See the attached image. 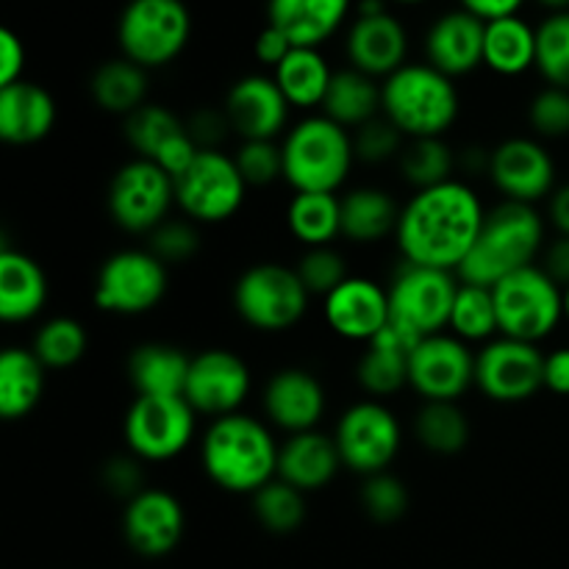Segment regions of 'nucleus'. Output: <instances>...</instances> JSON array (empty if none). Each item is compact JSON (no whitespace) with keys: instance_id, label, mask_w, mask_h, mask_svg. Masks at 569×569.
Segmentation results:
<instances>
[{"instance_id":"39448f33","label":"nucleus","mask_w":569,"mask_h":569,"mask_svg":"<svg viewBox=\"0 0 569 569\" xmlns=\"http://www.w3.org/2000/svg\"><path fill=\"white\" fill-rule=\"evenodd\" d=\"M283 181L295 192L337 194L356 161L353 133L326 114L303 117L281 142Z\"/></svg>"},{"instance_id":"423d86ee","label":"nucleus","mask_w":569,"mask_h":569,"mask_svg":"<svg viewBox=\"0 0 569 569\" xmlns=\"http://www.w3.org/2000/svg\"><path fill=\"white\" fill-rule=\"evenodd\" d=\"M192 14L183 0H128L117 22V42L126 59L144 70H161L187 50Z\"/></svg>"},{"instance_id":"79ce46f5","label":"nucleus","mask_w":569,"mask_h":569,"mask_svg":"<svg viewBox=\"0 0 569 569\" xmlns=\"http://www.w3.org/2000/svg\"><path fill=\"white\" fill-rule=\"evenodd\" d=\"M87 328L76 317H50L39 326L31 350L48 370H70L87 356Z\"/></svg>"},{"instance_id":"9b49d317","label":"nucleus","mask_w":569,"mask_h":569,"mask_svg":"<svg viewBox=\"0 0 569 569\" xmlns=\"http://www.w3.org/2000/svg\"><path fill=\"white\" fill-rule=\"evenodd\" d=\"M170 289L164 261L148 248L117 250L100 264L94 278V306L106 315L139 317L153 311Z\"/></svg>"},{"instance_id":"5fc2aeb1","label":"nucleus","mask_w":569,"mask_h":569,"mask_svg":"<svg viewBox=\"0 0 569 569\" xmlns=\"http://www.w3.org/2000/svg\"><path fill=\"white\" fill-rule=\"evenodd\" d=\"M26 72V44L11 28L0 31V89L22 81Z\"/></svg>"},{"instance_id":"e2e57ef3","label":"nucleus","mask_w":569,"mask_h":569,"mask_svg":"<svg viewBox=\"0 0 569 569\" xmlns=\"http://www.w3.org/2000/svg\"><path fill=\"white\" fill-rule=\"evenodd\" d=\"M389 3H400V6H420V3H426V0H389Z\"/></svg>"},{"instance_id":"cd10ccee","label":"nucleus","mask_w":569,"mask_h":569,"mask_svg":"<svg viewBox=\"0 0 569 569\" xmlns=\"http://www.w3.org/2000/svg\"><path fill=\"white\" fill-rule=\"evenodd\" d=\"M50 287L42 264L22 250L0 248V317L9 326H22L42 315Z\"/></svg>"},{"instance_id":"4d7b16f0","label":"nucleus","mask_w":569,"mask_h":569,"mask_svg":"<svg viewBox=\"0 0 569 569\" xmlns=\"http://www.w3.org/2000/svg\"><path fill=\"white\" fill-rule=\"evenodd\" d=\"M522 3L526 0H459V9L470 11V14H476L483 22H492L520 14Z\"/></svg>"},{"instance_id":"58836bf2","label":"nucleus","mask_w":569,"mask_h":569,"mask_svg":"<svg viewBox=\"0 0 569 569\" xmlns=\"http://www.w3.org/2000/svg\"><path fill=\"white\" fill-rule=\"evenodd\" d=\"M398 167L406 183H411L415 192H420V189H431L439 187V183L453 181V172L459 170V156L445 142V137L409 139L403 153H400Z\"/></svg>"},{"instance_id":"0e129e2a","label":"nucleus","mask_w":569,"mask_h":569,"mask_svg":"<svg viewBox=\"0 0 569 569\" xmlns=\"http://www.w3.org/2000/svg\"><path fill=\"white\" fill-rule=\"evenodd\" d=\"M565 320L569 322V287H565Z\"/></svg>"},{"instance_id":"bf43d9fd","label":"nucleus","mask_w":569,"mask_h":569,"mask_svg":"<svg viewBox=\"0 0 569 569\" xmlns=\"http://www.w3.org/2000/svg\"><path fill=\"white\" fill-rule=\"evenodd\" d=\"M542 270L548 272L561 289L569 287V237H556L553 242L545 248Z\"/></svg>"},{"instance_id":"c03bdc74","label":"nucleus","mask_w":569,"mask_h":569,"mask_svg":"<svg viewBox=\"0 0 569 569\" xmlns=\"http://www.w3.org/2000/svg\"><path fill=\"white\" fill-rule=\"evenodd\" d=\"M537 72L548 87L569 89V11H550L537 26Z\"/></svg>"},{"instance_id":"13d9d810","label":"nucleus","mask_w":569,"mask_h":569,"mask_svg":"<svg viewBox=\"0 0 569 569\" xmlns=\"http://www.w3.org/2000/svg\"><path fill=\"white\" fill-rule=\"evenodd\" d=\"M545 389L553 395H569V348H556L545 356Z\"/></svg>"},{"instance_id":"473e14b6","label":"nucleus","mask_w":569,"mask_h":569,"mask_svg":"<svg viewBox=\"0 0 569 569\" xmlns=\"http://www.w3.org/2000/svg\"><path fill=\"white\" fill-rule=\"evenodd\" d=\"M400 211L392 192L378 187H356L342 194V237L356 244H372L398 233Z\"/></svg>"},{"instance_id":"a19ab883","label":"nucleus","mask_w":569,"mask_h":569,"mask_svg":"<svg viewBox=\"0 0 569 569\" xmlns=\"http://www.w3.org/2000/svg\"><path fill=\"white\" fill-rule=\"evenodd\" d=\"M187 131V120L161 103H144L133 114L122 120V133L126 142L137 150L139 159L156 161V156L167 148V142Z\"/></svg>"},{"instance_id":"6ab92c4d","label":"nucleus","mask_w":569,"mask_h":569,"mask_svg":"<svg viewBox=\"0 0 569 569\" xmlns=\"http://www.w3.org/2000/svg\"><path fill=\"white\" fill-rule=\"evenodd\" d=\"M187 531L181 500L167 489H144L122 511V537L144 559L170 556Z\"/></svg>"},{"instance_id":"4be33fe9","label":"nucleus","mask_w":569,"mask_h":569,"mask_svg":"<svg viewBox=\"0 0 569 569\" xmlns=\"http://www.w3.org/2000/svg\"><path fill=\"white\" fill-rule=\"evenodd\" d=\"M322 317L337 337L367 345L392 320L389 292L372 278L350 276L322 300Z\"/></svg>"},{"instance_id":"f03ea898","label":"nucleus","mask_w":569,"mask_h":569,"mask_svg":"<svg viewBox=\"0 0 569 569\" xmlns=\"http://www.w3.org/2000/svg\"><path fill=\"white\" fill-rule=\"evenodd\" d=\"M278 448L267 422L237 411L209 422L200 439V465L222 492L253 498L278 478Z\"/></svg>"},{"instance_id":"a211bd4d","label":"nucleus","mask_w":569,"mask_h":569,"mask_svg":"<svg viewBox=\"0 0 569 569\" xmlns=\"http://www.w3.org/2000/svg\"><path fill=\"white\" fill-rule=\"evenodd\" d=\"M489 178L511 203L537 206L556 192V161L542 139L509 137L492 148Z\"/></svg>"},{"instance_id":"ea45409f","label":"nucleus","mask_w":569,"mask_h":569,"mask_svg":"<svg viewBox=\"0 0 569 569\" xmlns=\"http://www.w3.org/2000/svg\"><path fill=\"white\" fill-rule=\"evenodd\" d=\"M448 331L459 337L461 342H483L500 337L498 328V309H495V295L489 287H478V283H459L456 292L453 311H450Z\"/></svg>"},{"instance_id":"aec40b11","label":"nucleus","mask_w":569,"mask_h":569,"mask_svg":"<svg viewBox=\"0 0 569 569\" xmlns=\"http://www.w3.org/2000/svg\"><path fill=\"white\" fill-rule=\"evenodd\" d=\"M222 111L228 126L242 142L248 139H278L289 126V100L272 76L250 72L231 83Z\"/></svg>"},{"instance_id":"09e8293b","label":"nucleus","mask_w":569,"mask_h":569,"mask_svg":"<svg viewBox=\"0 0 569 569\" xmlns=\"http://www.w3.org/2000/svg\"><path fill=\"white\" fill-rule=\"evenodd\" d=\"M406 142H409L406 133L392 120H387L381 114L353 131L356 161H365V164H387V161L400 159Z\"/></svg>"},{"instance_id":"6e6552de","label":"nucleus","mask_w":569,"mask_h":569,"mask_svg":"<svg viewBox=\"0 0 569 569\" xmlns=\"http://www.w3.org/2000/svg\"><path fill=\"white\" fill-rule=\"evenodd\" d=\"M500 337L539 345L565 320V289L531 264L492 287Z\"/></svg>"},{"instance_id":"f3484780","label":"nucleus","mask_w":569,"mask_h":569,"mask_svg":"<svg viewBox=\"0 0 569 569\" xmlns=\"http://www.w3.org/2000/svg\"><path fill=\"white\" fill-rule=\"evenodd\" d=\"M250 387L253 376L248 361L233 350L211 348L192 356L183 398L198 415L217 420V417L237 415L248 400Z\"/></svg>"},{"instance_id":"2f4dec72","label":"nucleus","mask_w":569,"mask_h":569,"mask_svg":"<svg viewBox=\"0 0 569 569\" xmlns=\"http://www.w3.org/2000/svg\"><path fill=\"white\" fill-rule=\"evenodd\" d=\"M48 383V367L31 348H6L0 353V417L26 420L39 406Z\"/></svg>"},{"instance_id":"5701e85b","label":"nucleus","mask_w":569,"mask_h":569,"mask_svg":"<svg viewBox=\"0 0 569 569\" xmlns=\"http://www.w3.org/2000/svg\"><path fill=\"white\" fill-rule=\"evenodd\" d=\"M345 53L348 67L383 81L409 64V31L392 11L356 17L345 33Z\"/></svg>"},{"instance_id":"bb28decb","label":"nucleus","mask_w":569,"mask_h":569,"mask_svg":"<svg viewBox=\"0 0 569 569\" xmlns=\"http://www.w3.org/2000/svg\"><path fill=\"white\" fill-rule=\"evenodd\" d=\"M56 126V100L39 83L22 81L0 89V139L28 148L50 137Z\"/></svg>"},{"instance_id":"a18cd8bd","label":"nucleus","mask_w":569,"mask_h":569,"mask_svg":"<svg viewBox=\"0 0 569 569\" xmlns=\"http://www.w3.org/2000/svg\"><path fill=\"white\" fill-rule=\"evenodd\" d=\"M203 248V239H200L198 222H192L189 217H167L153 233H148V250L159 261L170 264H187Z\"/></svg>"},{"instance_id":"c85d7f7f","label":"nucleus","mask_w":569,"mask_h":569,"mask_svg":"<svg viewBox=\"0 0 569 569\" xmlns=\"http://www.w3.org/2000/svg\"><path fill=\"white\" fill-rule=\"evenodd\" d=\"M353 0H267V22L295 48H320L348 20Z\"/></svg>"},{"instance_id":"7ed1b4c3","label":"nucleus","mask_w":569,"mask_h":569,"mask_svg":"<svg viewBox=\"0 0 569 569\" xmlns=\"http://www.w3.org/2000/svg\"><path fill=\"white\" fill-rule=\"evenodd\" d=\"M545 248V220L533 206L503 200L487 211L481 233L456 276L467 283L489 287L526 270Z\"/></svg>"},{"instance_id":"7c9ffc66","label":"nucleus","mask_w":569,"mask_h":569,"mask_svg":"<svg viewBox=\"0 0 569 569\" xmlns=\"http://www.w3.org/2000/svg\"><path fill=\"white\" fill-rule=\"evenodd\" d=\"M320 114L353 133L356 128L367 126L383 114L381 81L356 70V67H342V70L333 72Z\"/></svg>"},{"instance_id":"37998d69","label":"nucleus","mask_w":569,"mask_h":569,"mask_svg":"<svg viewBox=\"0 0 569 569\" xmlns=\"http://www.w3.org/2000/svg\"><path fill=\"white\" fill-rule=\"evenodd\" d=\"M253 517L264 531L278 537L295 533L306 522V495L292 483L272 478L253 495Z\"/></svg>"},{"instance_id":"a878e982","label":"nucleus","mask_w":569,"mask_h":569,"mask_svg":"<svg viewBox=\"0 0 569 569\" xmlns=\"http://www.w3.org/2000/svg\"><path fill=\"white\" fill-rule=\"evenodd\" d=\"M417 342L420 339L411 337L409 331H403V328L389 320V326L372 342H367L365 353L356 365L359 387L372 400L392 398L400 389L409 387V353L415 350Z\"/></svg>"},{"instance_id":"4c0bfd02","label":"nucleus","mask_w":569,"mask_h":569,"mask_svg":"<svg viewBox=\"0 0 569 569\" xmlns=\"http://www.w3.org/2000/svg\"><path fill=\"white\" fill-rule=\"evenodd\" d=\"M415 437L426 450L437 456H456L470 445L472 426L459 403L422 400L415 415Z\"/></svg>"},{"instance_id":"b1692460","label":"nucleus","mask_w":569,"mask_h":569,"mask_svg":"<svg viewBox=\"0 0 569 569\" xmlns=\"http://www.w3.org/2000/svg\"><path fill=\"white\" fill-rule=\"evenodd\" d=\"M487 22L465 9L439 14L426 33V61L448 78H465L483 64Z\"/></svg>"},{"instance_id":"dca6fc26","label":"nucleus","mask_w":569,"mask_h":569,"mask_svg":"<svg viewBox=\"0 0 569 569\" xmlns=\"http://www.w3.org/2000/svg\"><path fill=\"white\" fill-rule=\"evenodd\" d=\"M409 387L422 400L459 403L476 387V353L453 333L420 339L409 353Z\"/></svg>"},{"instance_id":"3c124183","label":"nucleus","mask_w":569,"mask_h":569,"mask_svg":"<svg viewBox=\"0 0 569 569\" xmlns=\"http://www.w3.org/2000/svg\"><path fill=\"white\" fill-rule=\"evenodd\" d=\"M528 126L537 139L569 137V89H539L528 103Z\"/></svg>"},{"instance_id":"864d4df0","label":"nucleus","mask_w":569,"mask_h":569,"mask_svg":"<svg viewBox=\"0 0 569 569\" xmlns=\"http://www.w3.org/2000/svg\"><path fill=\"white\" fill-rule=\"evenodd\" d=\"M187 131L200 150H220L228 133H233L222 109H198L187 120Z\"/></svg>"},{"instance_id":"052dcab7","label":"nucleus","mask_w":569,"mask_h":569,"mask_svg":"<svg viewBox=\"0 0 569 569\" xmlns=\"http://www.w3.org/2000/svg\"><path fill=\"white\" fill-rule=\"evenodd\" d=\"M548 217L559 237H569V183L556 187V192L548 198Z\"/></svg>"},{"instance_id":"49530a36","label":"nucleus","mask_w":569,"mask_h":569,"mask_svg":"<svg viewBox=\"0 0 569 569\" xmlns=\"http://www.w3.org/2000/svg\"><path fill=\"white\" fill-rule=\"evenodd\" d=\"M359 500L365 515L381 526L398 522L409 511V489L392 472H378V476L365 478Z\"/></svg>"},{"instance_id":"6e6d98bb","label":"nucleus","mask_w":569,"mask_h":569,"mask_svg":"<svg viewBox=\"0 0 569 569\" xmlns=\"http://www.w3.org/2000/svg\"><path fill=\"white\" fill-rule=\"evenodd\" d=\"M292 48L295 44L289 42L287 33L278 31L276 26H270V22H267V26L259 31V37H256L253 53H256V59H259V64L276 70V67L281 64L289 53H292Z\"/></svg>"},{"instance_id":"393cba45","label":"nucleus","mask_w":569,"mask_h":569,"mask_svg":"<svg viewBox=\"0 0 569 569\" xmlns=\"http://www.w3.org/2000/svg\"><path fill=\"white\" fill-rule=\"evenodd\" d=\"M342 470V456H339L333 437L317 431L292 433L278 448V478L292 483L303 495L320 492Z\"/></svg>"},{"instance_id":"603ef678","label":"nucleus","mask_w":569,"mask_h":569,"mask_svg":"<svg viewBox=\"0 0 569 569\" xmlns=\"http://www.w3.org/2000/svg\"><path fill=\"white\" fill-rule=\"evenodd\" d=\"M100 483L106 487V492L114 495L120 500H133L139 492H144V470L142 461L133 453L114 456L103 465V472H100Z\"/></svg>"},{"instance_id":"1a4fd4ad","label":"nucleus","mask_w":569,"mask_h":569,"mask_svg":"<svg viewBox=\"0 0 569 569\" xmlns=\"http://www.w3.org/2000/svg\"><path fill=\"white\" fill-rule=\"evenodd\" d=\"M459 283L456 272L403 261L387 287L392 322L417 339L442 333L450 322Z\"/></svg>"},{"instance_id":"0eeeda50","label":"nucleus","mask_w":569,"mask_h":569,"mask_svg":"<svg viewBox=\"0 0 569 569\" xmlns=\"http://www.w3.org/2000/svg\"><path fill=\"white\" fill-rule=\"evenodd\" d=\"M309 289L298 270L278 261L248 267L233 283V309L244 326L261 333H281L298 326L309 311Z\"/></svg>"},{"instance_id":"e433bc0d","label":"nucleus","mask_w":569,"mask_h":569,"mask_svg":"<svg viewBox=\"0 0 569 569\" xmlns=\"http://www.w3.org/2000/svg\"><path fill=\"white\" fill-rule=\"evenodd\" d=\"M287 226L306 248H326L342 237V198L331 192H295L287 206Z\"/></svg>"},{"instance_id":"c9c22d12","label":"nucleus","mask_w":569,"mask_h":569,"mask_svg":"<svg viewBox=\"0 0 569 569\" xmlns=\"http://www.w3.org/2000/svg\"><path fill=\"white\" fill-rule=\"evenodd\" d=\"M333 72L337 70H331L320 48H292V53L272 70V78L292 109H322Z\"/></svg>"},{"instance_id":"f257e3e1","label":"nucleus","mask_w":569,"mask_h":569,"mask_svg":"<svg viewBox=\"0 0 569 569\" xmlns=\"http://www.w3.org/2000/svg\"><path fill=\"white\" fill-rule=\"evenodd\" d=\"M483 220L487 209L476 189L453 178L439 187L420 189L406 200L395 242L409 264L459 272Z\"/></svg>"},{"instance_id":"412c9836","label":"nucleus","mask_w":569,"mask_h":569,"mask_svg":"<svg viewBox=\"0 0 569 569\" xmlns=\"http://www.w3.org/2000/svg\"><path fill=\"white\" fill-rule=\"evenodd\" d=\"M326 387L315 372L303 367H283L272 372L261 392V409L272 428L283 431L287 437L303 431H317L326 417Z\"/></svg>"},{"instance_id":"2eb2a0df","label":"nucleus","mask_w":569,"mask_h":569,"mask_svg":"<svg viewBox=\"0 0 569 569\" xmlns=\"http://www.w3.org/2000/svg\"><path fill=\"white\" fill-rule=\"evenodd\" d=\"M476 387L495 403H526L545 389V353L533 342L489 339L476 353Z\"/></svg>"},{"instance_id":"f8f14e48","label":"nucleus","mask_w":569,"mask_h":569,"mask_svg":"<svg viewBox=\"0 0 569 569\" xmlns=\"http://www.w3.org/2000/svg\"><path fill=\"white\" fill-rule=\"evenodd\" d=\"M248 189L233 156L203 150L176 181V206L198 226H217L242 209Z\"/></svg>"},{"instance_id":"4468645a","label":"nucleus","mask_w":569,"mask_h":569,"mask_svg":"<svg viewBox=\"0 0 569 569\" xmlns=\"http://www.w3.org/2000/svg\"><path fill=\"white\" fill-rule=\"evenodd\" d=\"M198 411L187 398H133L122 420L128 453L139 461H170L192 445Z\"/></svg>"},{"instance_id":"c756f323","label":"nucleus","mask_w":569,"mask_h":569,"mask_svg":"<svg viewBox=\"0 0 569 569\" xmlns=\"http://www.w3.org/2000/svg\"><path fill=\"white\" fill-rule=\"evenodd\" d=\"M192 356L176 345L144 342L128 356V381L137 398H183Z\"/></svg>"},{"instance_id":"72a5a7b5","label":"nucleus","mask_w":569,"mask_h":569,"mask_svg":"<svg viewBox=\"0 0 569 569\" xmlns=\"http://www.w3.org/2000/svg\"><path fill=\"white\" fill-rule=\"evenodd\" d=\"M483 67L503 78L526 76L537 67V28L520 14L487 22Z\"/></svg>"},{"instance_id":"f704fd0d","label":"nucleus","mask_w":569,"mask_h":569,"mask_svg":"<svg viewBox=\"0 0 569 569\" xmlns=\"http://www.w3.org/2000/svg\"><path fill=\"white\" fill-rule=\"evenodd\" d=\"M89 94L106 114L126 120L128 114L148 103V70L133 64L126 56L103 61L89 78Z\"/></svg>"},{"instance_id":"de8ad7c7","label":"nucleus","mask_w":569,"mask_h":569,"mask_svg":"<svg viewBox=\"0 0 569 569\" xmlns=\"http://www.w3.org/2000/svg\"><path fill=\"white\" fill-rule=\"evenodd\" d=\"M295 270H298L300 281L309 289L311 298L322 300L350 278L348 261H345V256L339 253L337 248H331V244H326V248H306V253L300 256Z\"/></svg>"},{"instance_id":"20e7f679","label":"nucleus","mask_w":569,"mask_h":569,"mask_svg":"<svg viewBox=\"0 0 569 569\" xmlns=\"http://www.w3.org/2000/svg\"><path fill=\"white\" fill-rule=\"evenodd\" d=\"M383 117L392 120L406 139L445 137L459 120L461 98L453 78L428 61H409L381 81Z\"/></svg>"},{"instance_id":"680f3d73","label":"nucleus","mask_w":569,"mask_h":569,"mask_svg":"<svg viewBox=\"0 0 569 569\" xmlns=\"http://www.w3.org/2000/svg\"><path fill=\"white\" fill-rule=\"evenodd\" d=\"M537 3L548 6L550 11H569V0H537Z\"/></svg>"},{"instance_id":"ddd939ff","label":"nucleus","mask_w":569,"mask_h":569,"mask_svg":"<svg viewBox=\"0 0 569 569\" xmlns=\"http://www.w3.org/2000/svg\"><path fill=\"white\" fill-rule=\"evenodd\" d=\"M109 214L122 231L153 233L176 206V181L150 159H131L111 176Z\"/></svg>"},{"instance_id":"8fccbe9b","label":"nucleus","mask_w":569,"mask_h":569,"mask_svg":"<svg viewBox=\"0 0 569 569\" xmlns=\"http://www.w3.org/2000/svg\"><path fill=\"white\" fill-rule=\"evenodd\" d=\"M248 187H270L283 181V150L276 139H248L233 153Z\"/></svg>"},{"instance_id":"9d476101","label":"nucleus","mask_w":569,"mask_h":569,"mask_svg":"<svg viewBox=\"0 0 569 569\" xmlns=\"http://www.w3.org/2000/svg\"><path fill=\"white\" fill-rule=\"evenodd\" d=\"M345 470L361 478L389 472L403 448V428L381 400H359L342 411L333 431Z\"/></svg>"}]
</instances>
